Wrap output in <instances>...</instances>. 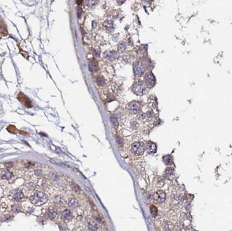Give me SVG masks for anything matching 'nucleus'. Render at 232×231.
<instances>
[{"instance_id": "1", "label": "nucleus", "mask_w": 232, "mask_h": 231, "mask_svg": "<svg viewBox=\"0 0 232 231\" xmlns=\"http://www.w3.org/2000/svg\"><path fill=\"white\" fill-rule=\"evenodd\" d=\"M47 199V196L45 193L41 191H38L30 197V201L34 205L39 206L45 203Z\"/></svg>"}, {"instance_id": "2", "label": "nucleus", "mask_w": 232, "mask_h": 231, "mask_svg": "<svg viewBox=\"0 0 232 231\" xmlns=\"http://www.w3.org/2000/svg\"><path fill=\"white\" fill-rule=\"evenodd\" d=\"M145 145L140 141H136L131 144V152L136 156H141L145 152Z\"/></svg>"}, {"instance_id": "3", "label": "nucleus", "mask_w": 232, "mask_h": 231, "mask_svg": "<svg viewBox=\"0 0 232 231\" xmlns=\"http://www.w3.org/2000/svg\"><path fill=\"white\" fill-rule=\"evenodd\" d=\"M132 90L134 94L137 95H143L145 94L146 88L145 85L141 82H136L133 85Z\"/></svg>"}, {"instance_id": "4", "label": "nucleus", "mask_w": 232, "mask_h": 231, "mask_svg": "<svg viewBox=\"0 0 232 231\" xmlns=\"http://www.w3.org/2000/svg\"><path fill=\"white\" fill-rule=\"evenodd\" d=\"M166 194L162 190H158L155 192L154 195V200L157 203H162L165 200Z\"/></svg>"}, {"instance_id": "5", "label": "nucleus", "mask_w": 232, "mask_h": 231, "mask_svg": "<svg viewBox=\"0 0 232 231\" xmlns=\"http://www.w3.org/2000/svg\"><path fill=\"white\" fill-rule=\"evenodd\" d=\"M11 198L14 201H20L25 199L23 193L20 189H16L12 192L11 195Z\"/></svg>"}, {"instance_id": "6", "label": "nucleus", "mask_w": 232, "mask_h": 231, "mask_svg": "<svg viewBox=\"0 0 232 231\" xmlns=\"http://www.w3.org/2000/svg\"><path fill=\"white\" fill-rule=\"evenodd\" d=\"M133 68L136 76H138V77L141 76L145 72V70H144L141 63H140V62L134 63L133 64Z\"/></svg>"}, {"instance_id": "7", "label": "nucleus", "mask_w": 232, "mask_h": 231, "mask_svg": "<svg viewBox=\"0 0 232 231\" xmlns=\"http://www.w3.org/2000/svg\"><path fill=\"white\" fill-rule=\"evenodd\" d=\"M144 81L148 87L149 88L153 87L154 86L155 81V77L153 73H148V74L145 75V77H144Z\"/></svg>"}, {"instance_id": "8", "label": "nucleus", "mask_w": 232, "mask_h": 231, "mask_svg": "<svg viewBox=\"0 0 232 231\" xmlns=\"http://www.w3.org/2000/svg\"><path fill=\"white\" fill-rule=\"evenodd\" d=\"M18 98L19 101L21 103H22L23 105H25L26 107H31L32 106L31 105V102L30 99L26 96L24 95L23 94L20 92L18 96Z\"/></svg>"}, {"instance_id": "9", "label": "nucleus", "mask_w": 232, "mask_h": 231, "mask_svg": "<svg viewBox=\"0 0 232 231\" xmlns=\"http://www.w3.org/2000/svg\"><path fill=\"white\" fill-rule=\"evenodd\" d=\"M129 110L131 113H137L140 110V104H139V103L137 102L130 103L129 105Z\"/></svg>"}, {"instance_id": "10", "label": "nucleus", "mask_w": 232, "mask_h": 231, "mask_svg": "<svg viewBox=\"0 0 232 231\" xmlns=\"http://www.w3.org/2000/svg\"><path fill=\"white\" fill-rule=\"evenodd\" d=\"M0 177L2 180H10L13 177V174L9 170H5L1 172Z\"/></svg>"}, {"instance_id": "11", "label": "nucleus", "mask_w": 232, "mask_h": 231, "mask_svg": "<svg viewBox=\"0 0 232 231\" xmlns=\"http://www.w3.org/2000/svg\"><path fill=\"white\" fill-rule=\"evenodd\" d=\"M104 57L106 59L108 60H112L117 58L118 54L115 51H109L106 52L105 54H104Z\"/></svg>"}, {"instance_id": "12", "label": "nucleus", "mask_w": 232, "mask_h": 231, "mask_svg": "<svg viewBox=\"0 0 232 231\" xmlns=\"http://www.w3.org/2000/svg\"><path fill=\"white\" fill-rule=\"evenodd\" d=\"M88 227L90 231H100L98 225L93 221H91L88 222Z\"/></svg>"}, {"instance_id": "13", "label": "nucleus", "mask_w": 232, "mask_h": 231, "mask_svg": "<svg viewBox=\"0 0 232 231\" xmlns=\"http://www.w3.org/2000/svg\"><path fill=\"white\" fill-rule=\"evenodd\" d=\"M146 147L147 149L150 153H154L156 152V150H157V146H156L155 143L153 142H148L147 144Z\"/></svg>"}, {"instance_id": "14", "label": "nucleus", "mask_w": 232, "mask_h": 231, "mask_svg": "<svg viewBox=\"0 0 232 231\" xmlns=\"http://www.w3.org/2000/svg\"><path fill=\"white\" fill-rule=\"evenodd\" d=\"M61 215L63 218H65L66 219H71L72 218V214L71 212L68 209L66 210H63L61 212Z\"/></svg>"}, {"instance_id": "15", "label": "nucleus", "mask_w": 232, "mask_h": 231, "mask_svg": "<svg viewBox=\"0 0 232 231\" xmlns=\"http://www.w3.org/2000/svg\"><path fill=\"white\" fill-rule=\"evenodd\" d=\"M48 215L49 218L52 220H56L57 218H58V213L55 210H49L48 213Z\"/></svg>"}, {"instance_id": "16", "label": "nucleus", "mask_w": 232, "mask_h": 231, "mask_svg": "<svg viewBox=\"0 0 232 231\" xmlns=\"http://www.w3.org/2000/svg\"><path fill=\"white\" fill-rule=\"evenodd\" d=\"M68 204L70 207L74 208L78 206L79 202L76 199H74V198H71V199H69V200H68Z\"/></svg>"}, {"instance_id": "17", "label": "nucleus", "mask_w": 232, "mask_h": 231, "mask_svg": "<svg viewBox=\"0 0 232 231\" xmlns=\"http://www.w3.org/2000/svg\"><path fill=\"white\" fill-rule=\"evenodd\" d=\"M89 68L90 70L92 72H95L97 71V63L95 60H92L89 63Z\"/></svg>"}, {"instance_id": "18", "label": "nucleus", "mask_w": 232, "mask_h": 231, "mask_svg": "<svg viewBox=\"0 0 232 231\" xmlns=\"http://www.w3.org/2000/svg\"><path fill=\"white\" fill-rule=\"evenodd\" d=\"M25 187H26V189L29 190V192H32L33 191V190H35L36 186H35V184L30 182V183H28L26 184Z\"/></svg>"}, {"instance_id": "19", "label": "nucleus", "mask_w": 232, "mask_h": 231, "mask_svg": "<svg viewBox=\"0 0 232 231\" xmlns=\"http://www.w3.org/2000/svg\"><path fill=\"white\" fill-rule=\"evenodd\" d=\"M96 81H97V84L100 86H103L104 85H105V78H104L103 77H102V76H100V77H97Z\"/></svg>"}, {"instance_id": "20", "label": "nucleus", "mask_w": 232, "mask_h": 231, "mask_svg": "<svg viewBox=\"0 0 232 231\" xmlns=\"http://www.w3.org/2000/svg\"><path fill=\"white\" fill-rule=\"evenodd\" d=\"M150 211L152 215H153L154 217H156L157 215V213H158V210H157V207L154 205H151L150 207Z\"/></svg>"}, {"instance_id": "21", "label": "nucleus", "mask_w": 232, "mask_h": 231, "mask_svg": "<svg viewBox=\"0 0 232 231\" xmlns=\"http://www.w3.org/2000/svg\"><path fill=\"white\" fill-rule=\"evenodd\" d=\"M51 178L53 180H54V181H58L59 180V175L58 174L56 173V172H53V173L51 174L50 175Z\"/></svg>"}, {"instance_id": "22", "label": "nucleus", "mask_w": 232, "mask_h": 231, "mask_svg": "<svg viewBox=\"0 0 232 231\" xmlns=\"http://www.w3.org/2000/svg\"><path fill=\"white\" fill-rule=\"evenodd\" d=\"M163 160H164L165 163L166 164H171L172 163V158L169 156H166L163 157Z\"/></svg>"}, {"instance_id": "23", "label": "nucleus", "mask_w": 232, "mask_h": 231, "mask_svg": "<svg viewBox=\"0 0 232 231\" xmlns=\"http://www.w3.org/2000/svg\"><path fill=\"white\" fill-rule=\"evenodd\" d=\"M111 122H112L114 127L115 128H116L118 127V121L117 119H116L115 117L112 116L111 117Z\"/></svg>"}, {"instance_id": "24", "label": "nucleus", "mask_w": 232, "mask_h": 231, "mask_svg": "<svg viewBox=\"0 0 232 231\" xmlns=\"http://www.w3.org/2000/svg\"><path fill=\"white\" fill-rule=\"evenodd\" d=\"M55 202L58 204H62L64 203V199L61 197H57L55 199Z\"/></svg>"}, {"instance_id": "25", "label": "nucleus", "mask_w": 232, "mask_h": 231, "mask_svg": "<svg viewBox=\"0 0 232 231\" xmlns=\"http://www.w3.org/2000/svg\"><path fill=\"white\" fill-rule=\"evenodd\" d=\"M7 129H8V130L9 131L11 132V133H15V131H16V128H15L14 126H13V125H10L9 127H8Z\"/></svg>"}, {"instance_id": "26", "label": "nucleus", "mask_w": 232, "mask_h": 231, "mask_svg": "<svg viewBox=\"0 0 232 231\" xmlns=\"http://www.w3.org/2000/svg\"><path fill=\"white\" fill-rule=\"evenodd\" d=\"M165 172L166 174H168V175L173 174V168H172V167H169V168H168L166 170Z\"/></svg>"}, {"instance_id": "27", "label": "nucleus", "mask_w": 232, "mask_h": 231, "mask_svg": "<svg viewBox=\"0 0 232 231\" xmlns=\"http://www.w3.org/2000/svg\"><path fill=\"white\" fill-rule=\"evenodd\" d=\"M125 48H126V46H125V44H123V43H122V44L119 45L118 49L120 51H123L125 49Z\"/></svg>"}, {"instance_id": "28", "label": "nucleus", "mask_w": 232, "mask_h": 231, "mask_svg": "<svg viewBox=\"0 0 232 231\" xmlns=\"http://www.w3.org/2000/svg\"><path fill=\"white\" fill-rule=\"evenodd\" d=\"M21 209V206L19 205H15L12 207V210L14 211H20Z\"/></svg>"}, {"instance_id": "29", "label": "nucleus", "mask_w": 232, "mask_h": 231, "mask_svg": "<svg viewBox=\"0 0 232 231\" xmlns=\"http://www.w3.org/2000/svg\"><path fill=\"white\" fill-rule=\"evenodd\" d=\"M35 175L37 177H41L43 175V172L40 170H36L35 171Z\"/></svg>"}, {"instance_id": "30", "label": "nucleus", "mask_w": 232, "mask_h": 231, "mask_svg": "<svg viewBox=\"0 0 232 231\" xmlns=\"http://www.w3.org/2000/svg\"><path fill=\"white\" fill-rule=\"evenodd\" d=\"M82 12H83V11H82V9L81 8H78L77 9V17L79 18L80 17L81 15H82Z\"/></svg>"}, {"instance_id": "31", "label": "nucleus", "mask_w": 232, "mask_h": 231, "mask_svg": "<svg viewBox=\"0 0 232 231\" xmlns=\"http://www.w3.org/2000/svg\"><path fill=\"white\" fill-rule=\"evenodd\" d=\"M72 187H73V189L75 192H78L80 191V189L79 187V186L76 185H74V186H73Z\"/></svg>"}, {"instance_id": "32", "label": "nucleus", "mask_w": 232, "mask_h": 231, "mask_svg": "<svg viewBox=\"0 0 232 231\" xmlns=\"http://www.w3.org/2000/svg\"><path fill=\"white\" fill-rule=\"evenodd\" d=\"M76 3L78 5H80L81 4H82V2H83V1H76Z\"/></svg>"}]
</instances>
